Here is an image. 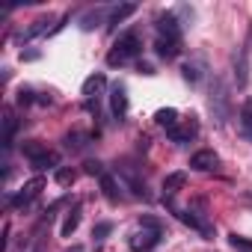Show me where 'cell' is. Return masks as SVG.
I'll list each match as a JSON object with an SVG mask.
<instances>
[{
	"label": "cell",
	"mask_w": 252,
	"mask_h": 252,
	"mask_svg": "<svg viewBox=\"0 0 252 252\" xmlns=\"http://www.w3.org/2000/svg\"><path fill=\"white\" fill-rule=\"evenodd\" d=\"M21 152H24V158L30 160V166L36 169V172H42V169H48V166H57L60 163V155L57 152H51L45 143H39V140H27L24 146H21Z\"/></svg>",
	"instance_id": "obj_1"
},
{
	"label": "cell",
	"mask_w": 252,
	"mask_h": 252,
	"mask_svg": "<svg viewBox=\"0 0 252 252\" xmlns=\"http://www.w3.org/2000/svg\"><path fill=\"white\" fill-rule=\"evenodd\" d=\"M140 48H143V42H140L137 33H125V36H119L116 45H113V51L107 54V65H122V63L134 60V57L140 54Z\"/></svg>",
	"instance_id": "obj_2"
},
{
	"label": "cell",
	"mask_w": 252,
	"mask_h": 252,
	"mask_svg": "<svg viewBox=\"0 0 252 252\" xmlns=\"http://www.w3.org/2000/svg\"><path fill=\"white\" fill-rule=\"evenodd\" d=\"M158 243H160V228L155 222H149V228L134 231V237H131V249H137V252H146V249H152Z\"/></svg>",
	"instance_id": "obj_3"
},
{
	"label": "cell",
	"mask_w": 252,
	"mask_h": 252,
	"mask_svg": "<svg viewBox=\"0 0 252 252\" xmlns=\"http://www.w3.org/2000/svg\"><path fill=\"white\" fill-rule=\"evenodd\" d=\"M42 190H45V178H42V175H36V178H30V181L21 187V193L12 199V205H15V208H24V205H30Z\"/></svg>",
	"instance_id": "obj_4"
},
{
	"label": "cell",
	"mask_w": 252,
	"mask_h": 252,
	"mask_svg": "<svg viewBox=\"0 0 252 252\" xmlns=\"http://www.w3.org/2000/svg\"><path fill=\"white\" fill-rule=\"evenodd\" d=\"M199 134V122L196 119H187V122H178L175 128L169 131V137H172V143H178V146H184V143H190L193 137Z\"/></svg>",
	"instance_id": "obj_5"
},
{
	"label": "cell",
	"mask_w": 252,
	"mask_h": 252,
	"mask_svg": "<svg viewBox=\"0 0 252 252\" xmlns=\"http://www.w3.org/2000/svg\"><path fill=\"white\" fill-rule=\"evenodd\" d=\"M190 166H193L196 172H211V169L220 166V158H217V152L205 149V152H196V155L190 158Z\"/></svg>",
	"instance_id": "obj_6"
},
{
	"label": "cell",
	"mask_w": 252,
	"mask_h": 252,
	"mask_svg": "<svg viewBox=\"0 0 252 252\" xmlns=\"http://www.w3.org/2000/svg\"><path fill=\"white\" fill-rule=\"evenodd\" d=\"M110 107H113L116 119H125V113H128V92H125L122 83L113 86V92H110Z\"/></svg>",
	"instance_id": "obj_7"
},
{
	"label": "cell",
	"mask_w": 252,
	"mask_h": 252,
	"mask_svg": "<svg viewBox=\"0 0 252 252\" xmlns=\"http://www.w3.org/2000/svg\"><path fill=\"white\" fill-rule=\"evenodd\" d=\"M155 48H158V54H160L163 60H175V57L181 54V39H166V36H158Z\"/></svg>",
	"instance_id": "obj_8"
},
{
	"label": "cell",
	"mask_w": 252,
	"mask_h": 252,
	"mask_svg": "<svg viewBox=\"0 0 252 252\" xmlns=\"http://www.w3.org/2000/svg\"><path fill=\"white\" fill-rule=\"evenodd\" d=\"M178 217H181V220H184L187 225H193V228H199V231H202L205 237H214V228L208 225V220H205V214H193V211H181Z\"/></svg>",
	"instance_id": "obj_9"
},
{
	"label": "cell",
	"mask_w": 252,
	"mask_h": 252,
	"mask_svg": "<svg viewBox=\"0 0 252 252\" xmlns=\"http://www.w3.org/2000/svg\"><path fill=\"white\" fill-rule=\"evenodd\" d=\"M158 36H166V39H181V30H178L175 15H163V18H158Z\"/></svg>",
	"instance_id": "obj_10"
},
{
	"label": "cell",
	"mask_w": 252,
	"mask_h": 252,
	"mask_svg": "<svg viewBox=\"0 0 252 252\" xmlns=\"http://www.w3.org/2000/svg\"><path fill=\"white\" fill-rule=\"evenodd\" d=\"M104 86H107V77H104V74H92V77L83 80V95L92 101V98H98V95L104 92Z\"/></svg>",
	"instance_id": "obj_11"
},
{
	"label": "cell",
	"mask_w": 252,
	"mask_h": 252,
	"mask_svg": "<svg viewBox=\"0 0 252 252\" xmlns=\"http://www.w3.org/2000/svg\"><path fill=\"white\" fill-rule=\"evenodd\" d=\"M184 181H187L184 172H172V175H166V178H163V196H166V199L175 196V193L184 187Z\"/></svg>",
	"instance_id": "obj_12"
},
{
	"label": "cell",
	"mask_w": 252,
	"mask_h": 252,
	"mask_svg": "<svg viewBox=\"0 0 252 252\" xmlns=\"http://www.w3.org/2000/svg\"><path fill=\"white\" fill-rule=\"evenodd\" d=\"M155 122L160 125V128H166V131H172L175 125H178V113L169 107V110H158V116H155Z\"/></svg>",
	"instance_id": "obj_13"
},
{
	"label": "cell",
	"mask_w": 252,
	"mask_h": 252,
	"mask_svg": "<svg viewBox=\"0 0 252 252\" xmlns=\"http://www.w3.org/2000/svg\"><path fill=\"white\" fill-rule=\"evenodd\" d=\"M80 225V205H74L71 208V214L65 217V222H63V237H71V231Z\"/></svg>",
	"instance_id": "obj_14"
},
{
	"label": "cell",
	"mask_w": 252,
	"mask_h": 252,
	"mask_svg": "<svg viewBox=\"0 0 252 252\" xmlns=\"http://www.w3.org/2000/svg\"><path fill=\"white\" fill-rule=\"evenodd\" d=\"M240 128H243V134L252 140V98L243 104V110H240Z\"/></svg>",
	"instance_id": "obj_15"
},
{
	"label": "cell",
	"mask_w": 252,
	"mask_h": 252,
	"mask_svg": "<svg viewBox=\"0 0 252 252\" xmlns=\"http://www.w3.org/2000/svg\"><path fill=\"white\" fill-rule=\"evenodd\" d=\"M12 134H15V116H12V110H6L3 113V146L12 143Z\"/></svg>",
	"instance_id": "obj_16"
},
{
	"label": "cell",
	"mask_w": 252,
	"mask_h": 252,
	"mask_svg": "<svg viewBox=\"0 0 252 252\" xmlns=\"http://www.w3.org/2000/svg\"><path fill=\"white\" fill-rule=\"evenodd\" d=\"M134 9H137L134 3H125V6H119V9H113V15H110V27H113V24H122V21H125V18H128V15H134Z\"/></svg>",
	"instance_id": "obj_17"
},
{
	"label": "cell",
	"mask_w": 252,
	"mask_h": 252,
	"mask_svg": "<svg viewBox=\"0 0 252 252\" xmlns=\"http://www.w3.org/2000/svg\"><path fill=\"white\" fill-rule=\"evenodd\" d=\"M101 190H104V196L110 202H119V190H116V181L110 175H101Z\"/></svg>",
	"instance_id": "obj_18"
},
{
	"label": "cell",
	"mask_w": 252,
	"mask_h": 252,
	"mask_svg": "<svg viewBox=\"0 0 252 252\" xmlns=\"http://www.w3.org/2000/svg\"><path fill=\"white\" fill-rule=\"evenodd\" d=\"M57 184L60 187H68V184H74V169H57Z\"/></svg>",
	"instance_id": "obj_19"
},
{
	"label": "cell",
	"mask_w": 252,
	"mask_h": 252,
	"mask_svg": "<svg viewBox=\"0 0 252 252\" xmlns=\"http://www.w3.org/2000/svg\"><path fill=\"white\" fill-rule=\"evenodd\" d=\"M228 243H231L234 249H240V252H252V240H246V237H240V234H231Z\"/></svg>",
	"instance_id": "obj_20"
},
{
	"label": "cell",
	"mask_w": 252,
	"mask_h": 252,
	"mask_svg": "<svg viewBox=\"0 0 252 252\" xmlns=\"http://www.w3.org/2000/svg\"><path fill=\"white\" fill-rule=\"evenodd\" d=\"M110 228H113V225H110V222H98V225H95V231H92V234H95V237H98V240H104V237H107V234H110Z\"/></svg>",
	"instance_id": "obj_21"
},
{
	"label": "cell",
	"mask_w": 252,
	"mask_h": 252,
	"mask_svg": "<svg viewBox=\"0 0 252 252\" xmlns=\"http://www.w3.org/2000/svg\"><path fill=\"white\" fill-rule=\"evenodd\" d=\"M86 172H89V175H104V169H101L98 160H89V163H86Z\"/></svg>",
	"instance_id": "obj_22"
},
{
	"label": "cell",
	"mask_w": 252,
	"mask_h": 252,
	"mask_svg": "<svg viewBox=\"0 0 252 252\" xmlns=\"http://www.w3.org/2000/svg\"><path fill=\"white\" fill-rule=\"evenodd\" d=\"M184 77H187V80H199V71H196L193 65H184Z\"/></svg>",
	"instance_id": "obj_23"
},
{
	"label": "cell",
	"mask_w": 252,
	"mask_h": 252,
	"mask_svg": "<svg viewBox=\"0 0 252 252\" xmlns=\"http://www.w3.org/2000/svg\"><path fill=\"white\" fill-rule=\"evenodd\" d=\"M65 252H83V246H71V249H65Z\"/></svg>",
	"instance_id": "obj_24"
}]
</instances>
